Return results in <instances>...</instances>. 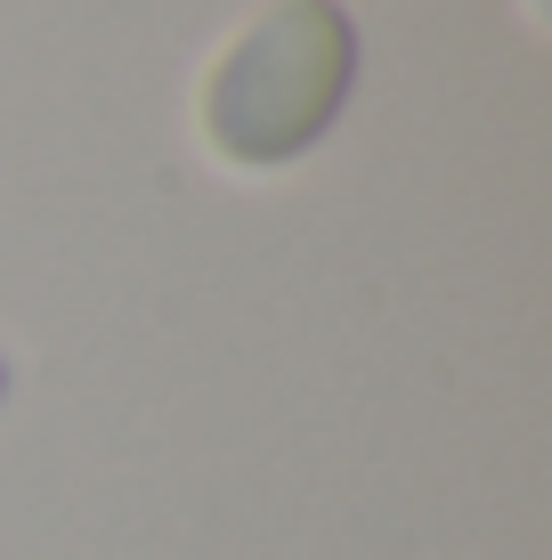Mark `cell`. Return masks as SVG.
<instances>
[{
	"label": "cell",
	"instance_id": "1",
	"mask_svg": "<svg viewBox=\"0 0 552 560\" xmlns=\"http://www.w3.org/2000/svg\"><path fill=\"white\" fill-rule=\"evenodd\" d=\"M357 90V25L341 0H260L203 73V147L227 171H284L341 122Z\"/></svg>",
	"mask_w": 552,
	"mask_h": 560
},
{
	"label": "cell",
	"instance_id": "2",
	"mask_svg": "<svg viewBox=\"0 0 552 560\" xmlns=\"http://www.w3.org/2000/svg\"><path fill=\"white\" fill-rule=\"evenodd\" d=\"M0 390H9V365H0Z\"/></svg>",
	"mask_w": 552,
	"mask_h": 560
}]
</instances>
